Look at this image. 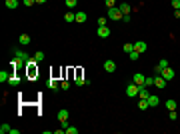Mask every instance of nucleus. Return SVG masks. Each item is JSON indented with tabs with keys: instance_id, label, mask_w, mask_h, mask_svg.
<instances>
[{
	"instance_id": "nucleus-33",
	"label": "nucleus",
	"mask_w": 180,
	"mask_h": 134,
	"mask_svg": "<svg viewBox=\"0 0 180 134\" xmlns=\"http://www.w3.org/2000/svg\"><path fill=\"white\" fill-rule=\"evenodd\" d=\"M144 86H154V78H146V80H144Z\"/></svg>"
},
{
	"instance_id": "nucleus-29",
	"label": "nucleus",
	"mask_w": 180,
	"mask_h": 134,
	"mask_svg": "<svg viewBox=\"0 0 180 134\" xmlns=\"http://www.w3.org/2000/svg\"><path fill=\"white\" fill-rule=\"evenodd\" d=\"M124 52H126V54H130V52H132V50H134V44H130V42H128V44H124Z\"/></svg>"
},
{
	"instance_id": "nucleus-16",
	"label": "nucleus",
	"mask_w": 180,
	"mask_h": 134,
	"mask_svg": "<svg viewBox=\"0 0 180 134\" xmlns=\"http://www.w3.org/2000/svg\"><path fill=\"white\" fill-rule=\"evenodd\" d=\"M164 106H166V110H168V112H170V110H176V100H174V98H170V100L164 102Z\"/></svg>"
},
{
	"instance_id": "nucleus-35",
	"label": "nucleus",
	"mask_w": 180,
	"mask_h": 134,
	"mask_svg": "<svg viewBox=\"0 0 180 134\" xmlns=\"http://www.w3.org/2000/svg\"><path fill=\"white\" fill-rule=\"evenodd\" d=\"M172 8H174V10H180V0H172Z\"/></svg>"
},
{
	"instance_id": "nucleus-1",
	"label": "nucleus",
	"mask_w": 180,
	"mask_h": 134,
	"mask_svg": "<svg viewBox=\"0 0 180 134\" xmlns=\"http://www.w3.org/2000/svg\"><path fill=\"white\" fill-rule=\"evenodd\" d=\"M26 74H28V78L38 76V66H36V60H34V58H30L28 64H26Z\"/></svg>"
},
{
	"instance_id": "nucleus-27",
	"label": "nucleus",
	"mask_w": 180,
	"mask_h": 134,
	"mask_svg": "<svg viewBox=\"0 0 180 134\" xmlns=\"http://www.w3.org/2000/svg\"><path fill=\"white\" fill-rule=\"evenodd\" d=\"M74 84H76V86H82V84H86V80H84V78L80 76V72H78V78L74 80Z\"/></svg>"
},
{
	"instance_id": "nucleus-9",
	"label": "nucleus",
	"mask_w": 180,
	"mask_h": 134,
	"mask_svg": "<svg viewBox=\"0 0 180 134\" xmlns=\"http://www.w3.org/2000/svg\"><path fill=\"white\" fill-rule=\"evenodd\" d=\"M144 80H146V76H144L142 72H136V74L132 76V82H134V84H138V86H142Z\"/></svg>"
},
{
	"instance_id": "nucleus-7",
	"label": "nucleus",
	"mask_w": 180,
	"mask_h": 134,
	"mask_svg": "<svg viewBox=\"0 0 180 134\" xmlns=\"http://www.w3.org/2000/svg\"><path fill=\"white\" fill-rule=\"evenodd\" d=\"M160 76H162V78H164V80H172V78H174V70H172V68H170V66H166V68H164V70H162V72H160Z\"/></svg>"
},
{
	"instance_id": "nucleus-23",
	"label": "nucleus",
	"mask_w": 180,
	"mask_h": 134,
	"mask_svg": "<svg viewBox=\"0 0 180 134\" xmlns=\"http://www.w3.org/2000/svg\"><path fill=\"white\" fill-rule=\"evenodd\" d=\"M138 108H140V110H148V108H150V106H148V100H142V98H140V102H138Z\"/></svg>"
},
{
	"instance_id": "nucleus-5",
	"label": "nucleus",
	"mask_w": 180,
	"mask_h": 134,
	"mask_svg": "<svg viewBox=\"0 0 180 134\" xmlns=\"http://www.w3.org/2000/svg\"><path fill=\"white\" fill-rule=\"evenodd\" d=\"M166 82H168V80H164L160 74H156V76H154V86L160 88V90H164V88H166Z\"/></svg>"
},
{
	"instance_id": "nucleus-18",
	"label": "nucleus",
	"mask_w": 180,
	"mask_h": 134,
	"mask_svg": "<svg viewBox=\"0 0 180 134\" xmlns=\"http://www.w3.org/2000/svg\"><path fill=\"white\" fill-rule=\"evenodd\" d=\"M118 8H120V12H122V14H124V16H126V14H130V12H132V10H130V6H128V4H126V2H122V4H120V6H118Z\"/></svg>"
},
{
	"instance_id": "nucleus-32",
	"label": "nucleus",
	"mask_w": 180,
	"mask_h": 134,
	"mask_svg": "<svg viewBox=\"0 0 180 134\" xmlns=\"http://www.w3.org/2000/svg\"><path fill=\"white\" fill-rule=\"evenodd\" d=\"M96 22H98V26H106V22H108V20H106V16H98V20H96Z\"/></svg>"
},
{
	"instance_id": "nucleus-11",
	"label": "nucleus",
	"mask_w": 180,
	"mask_h": 134,
	"mask_svg": "<svg viewBox=\"0 0 180 134\" xmlns=\"http://www.w3.org/2000/svg\"><path fill=\"white\" fill-rule=\"evenodd\" d=\"M158 104H160V98H158V96H154V94L148 96V106H150V108H156Z\"/></svg>"
},
{
	"instance_id": "nucleus-30",
	"label": "nucleus",
	"mask_w": 180,
	"mask_h": 134,
	"mask_svg": "<svg viewBox=\"0 0 180 134\" xmlns=\"http://www.w3.org/2000/svg\"><path fill=\"white\" fill-rule=\"evenodd\" d=\"M10 130H12V128H10L8 124H2V126H0V134H8Z\"/></svg>"
},
{
	"instance_id": "nucleus-13",
	"label": "nucleus",
	"mask_w": 180,
	"mask_h": 134,
	"mask_svg": "<svg viewBox=\"0 0 180 134\" xmlns=\"http://www.w3.org/2000/svg\"><path fill=\"white\" fill-rule=\"evenodd\" d=\"M166 66H168V60H166V58H162L160 62H158V64H156V68H154V72H156V74H160V72H162V70H164V68H166Z\"/></svg>"
},
{
	"instance_id": "nucleus-20",
	"label": "nucleus",
	"mask_w": 180,
	"mask_h": 134,
	"mask_svg": "<svg viewBox=\"0 0 180 134\" xmlns=\"http://www.w3.org/2000/svg\"><path fill=\"white\" fill-rule=\"evenodd\" d=\"M20 44H22V46H28L30 44V36L28 34H20Z\"/></svg>"
},
{
	"instance_id": "nucleus-6",
	"label": "nucleus",
	"mask_w": 180,
	"mask_h": 134,
	"mask_svg": "<svg viewBox=\"0 0 180 134\" xmlns=\"http://www.w3.org/2000/svg\"><path fill=\"white\" fill-rule=\"evenodd\" d=\"M134 50L142 54V52H146V50H148V44L144 42V40H138V42H134Z\"/></svg>"
},
{
	"instance_id": "nucleus-8",
	"label": "nucleus",
	"mask_w": 180,
	"mask_h": 134,
	"mask_svg": "<svg viewBox=\"0 0 180 134\" xmlns=\"http://www.w3.org/2000/svg\"><path fill=\"white\" fill-rule=\"evenodd\" d=\"M104 70L108 72V74H112V72H116V62H114V60H104Z\"/></svg>"
},
{
	"instance_id": "nucleus-4",
	"label": "nucleus",
	"mask_w": 180,
	"mask_h": 134,
	"mask_svg": "<svg viewBox=\"0 0 180 134\" xmlns=\"http://www.w3.org/2000/svg\"><path fill=\"white\" fill-rule=\"evenodd\" d=\"M138 90H140V86L132 82V84H128V86H126V96L134 98V96H138Z\"/></svg>"
},
{
	"instance_id": "nucleus-21",
	"label": "nucleus",
	"mask_w": 180,
	"mask_h": 134,
	"mask_svg": "<svg viewBox=\"0 0 180 134\" xmlns=\"http://www.w3.org/2000/svg\"><path fill=\"white\" fill-rule=\"evenodd\" d=\"M8 84H12V86H18V84H20V76L12 74V76H10V80H8Z\"/></svg>"
},
{
	"instance_id": "nucleus-10",
	"label": "nucleus",
	"mask_w": 180,
	"mask_h": 134,
	"mask_svg": "<svg viewBox=\"0 0 180 134\" xmlns=\"http://www.w3.org/2000/svg\"><path fill=\"white\" fill-rule=\"evenodd\" d=\"M96 34H98V38H108L110 36V28L108 26H98V32Z\"/></svg>"
},
{
	"instance_id": "nucleus-12",
	"label": "nucleus",
	"mask_w": 180,
	"mask_h": 134,
	"mask_svg": "<svg viewBox=\"0 0 180 134\" xmlns=\"http://www.w3.org/2000/svg\"><path fill=\"white\" fill-rule=\"evenodd\" d=\"M148 96H150V92H148V88L144 86H140V90H138V98H142V100H148Z\"/></svg>"
},
{
	"instance_id": "nucleus-2",
	"label": "nucleus",
	"mask_w": 180,
	"mask_h": 134,
	"mask_svg": "<svg viewBox=\"0 0 180 134\" xmlns=\"http://www.w3.org/2000/svg\"><path fill=\"white\" fill-rule=\"evenodd\" d=\"M122 12H120V8L118 6H112V8H108V18L110 20H114V22H116V20H122Z\"/></svg>"
},
{
	"instance_id": "nucleus-38",
	"label": "nucleus",
	"mask_w": 180,
	"mask_h": 134,
	"mask_svg": "<svg viewBox=\"0 0 180 134\" xmlns=\"http://www.w3.org/2000/svg\"><path fill=\"white\" fill-rule=\"evenodd\" d=\"M174 18H180V10H174Z\"/></svg>"
},
{
	"instance_id": "nucleus-31",
	"label": "nucleus",
	"mask_w": 180,
	"mask_h": 134,
	"mask_svg": "<svg viewBox=\"0 0 180 134\" xmlns=\"http://www.w3.org/2000/svg\"><path fill=\"white\" fill-rule=\"evenodd\" d=\"M68 88H70V82H68V80H62L60 82V90H68Z\"/></svg>"
},
{
	"instance_id": "nucleus-17",
	"label": "nucleus",
	"mask_w": 180,
	"mask_h": 134,
	"mask_svg": "<svg viewBox=\"0 0 180 134\" xmlns=\"http://www.w3.org/2000/svg\"><path fill=\"white\" fill-rule=\"evenodd\" d=\"M86 18H88V16H86V12L84 10H80V12H76V22H86Z\"/></svg>"
},
{
	"instance_id": "nucleus-28",
	"label": "nucleus",
	"mask_w": 180,
	"mask_h": 134,
	"mask_svg": "<svg viewBox=\"0 0 180 134\" xmlns=\"http://www.w3.org/2000/svg\"><path fill=\"white\" fill-rule=\"evenodd\" d=\"M66 134H78V128H76V126H66Z\"/></svg>"
},
{
	"instance_id": "nucleus-22",
	"label": "nucleus",
	"mask_w": 180,
	"mask_h": 134,
	"mask_svg": "<svg viewBox=\"0 0 180 134\" xmlns=\"http://www.w3.org/2000/svg\"><path fill=\"white\" fill-rule=\"evenodd\" d=\"M48 88H52V90H56V88H60V84H58V80L50 78V80H48Z\"/></svg>"
},
{
	"instance_id": "nucleus-25",
	"label": "nucleus",
	"mask_w": 180,
	"mask_h": 134,
	"mask_svg": "<svg viewBox=\"0 0 180 134\" xmlns=\"http://www.w3.org/2000/svg\"><path fill=\"white\" fill-rule=\"evenodd\" d=\"M64 4H66L68 10H70V8H74V6L78 4V0H64Z\"/></svg>"
},
{
	"instance_id": "nucleus-24",
	"label": "nucleus",
	"mask_w": 180,
	"mask_h": 134,
	"mask_svg": "<svg viewBox=\"0 0 180 134\" xmlns=\"http://www.w3.org/2000/svg\"><path fill=\"white\" fill-rule=\"evenodd\" d=\"M128 58H130V60H132V62H136L138 58H140V52H136V50H132V52L128 54Z\"/></svg>"
},
{
	"instance_id": "nucleus-39",
	"label": "nucleus",
	"mask_w": 180,
	"mask_h": 134,
	"mask_svg": "<svg viewBox=\"0 0 180 134\" xmlns=\"http://www.w3.org/2000/svg\"><path fill=\"white\" fill-rule=\"evenodd\" d=\"M44 2H46V0H36V4H44Z\"/></svg>"
},
{
	"instance_id": "nucleus-36",
	"label": "nucleus",
	"mask_w": 180,
	"mask_h": 134,
	"mask_svg": "<svg viewBox=\"0 0 180 134\" xmlns=\"http://www.w3.org/2000/svg\"><path fill=\"white\" fill-rule=\"evenodd\" d=\"M22 2H24V6H34L36 4V0H22Z\"/></svg>"
},
{
	"instance_id": "nucleus-15",
	"label": "nucleus",
	"mask_w": 180,
	"mask_h": 134,
	"mask_svg": "<svg viewBox=\"0 0 180 134\" xmlns=\"http://www.w3.org/2000/svg\"><path fill=\"white\" fill-rule=\"evenodd\" d=\"M64 22H68V24L76 22V14H74V12H70V10H68L66 14H64Z\"/></svg>"
},
{
	"instance_id": "nucleus-14",
	"label": "nucleus",
	"mask_w": 180,
	"mask_h": 134,
	"mask_svg": "<svg viewBox=\"0 0 180 134\" xmlns=\"http://www.w3.org/2000/svg\"><path fill=\"white\" fill-rule=\"evenodd\" d=\"M4 4H6V8H8V10H14V8H18L20 0H4Z\"/></svg>"
},
{
	"instance_id": "nucleus-34",
	"label": "nucleus",
	"mask_w": 180,
	"mask_h": 134,
	"mask_svg": "<svg viewBox=\"0 0 180 134\" xmlns=\"http://www.w3.org/2000/svg\"><path fill=\"white\" fill-rule=\"evenodd\" d=\"M104 4L108 6V8H112V6H116V0H104Z\"/></svg>"
},
{
	"instance_id": "nucleus-3",
	"label": "nucleus",
	"mask_w": 180,
	"mask_h": 134,
	"mask_svg": "<svg viewBox=\"0 0 180 134\" xmlns=\"http://www.w3.org/2000/svg\"><path fill=\"white\" fill-rule=\"evenodd\" d=\"M58 120H60L62 128H66V126H68V110H66V108L58 110Z\"/></svg>"
},
{
	"instance_id": "nucleus-19",
	"label": "nucleus",
	"mask_w": 180,
	"mask_h": 134,
	"mask_svg": "<svg viewBox=\"0 0 180 134\" xmlns=\"http://www.w3.org/2000/svg\"><path fill=\"white\" fill-rule=\"evenodd\" d=\"M10 76H12V74H10L8 70H2V72H0V82H8Z\"/></svg>"
},
{
	"instance_id": "nucleus-37",
	"label": "nucleus",
	"mask_w": 180,
	"mask_h": 134,
	"mask_svg": "<svg viewBox=\"0 0 180 134\" xmlns=\"http://www.w3.org/2000/svg\"><path fill=\"white\" fill-rule=\"evenodd\" d=\"M168 116H170V120H176V118H178V114H176V110H170V114H168Z\"/></svg>"
},
{
	"instance_id": "nucleus-26",
	"label": "nucleus",
	"mask_w": 180,
	"mask_h": 134,
	"mask_svg": "<svg viewBox=\"0 0 180 134\" xmlns=\"http://www.w3.org/2000/svg\"><path fill=\"white\" fill-rule=\"evenodd\" d=\"M34 60H36V62H42V60H44V58H46V56H44V52H36V54H34Z\"/></svg>"
}]
</instances>
